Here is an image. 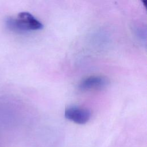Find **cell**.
Wrapping results in <instances>:
<instances>
[{"label": "cell", "instance_id": "1", "mask_svg": "<svg viewBox=\"0 0 147 147\" xmlns=\"http://www.w3.org/2000/svg\"><path fill=\"white\" fill-rule=\"evenodd\" d=\"M6 24L8 28L16 32L37 30L43 28L42 23L28 12L20 13L17 18H7Z\"/></svg>", "mask_w": 147, "mask_h": 147}, {"label": "cell", "instance_id": "2", "mask_svg": "<svg viewBox=\"0 0 147 147\" xmlns=\"http://www.w3.org/2000/svg\"><path fill=\"white\" fill-rule=\"evenodd\" d=\"M64 116L66 119L72 122L83 125L90 121L91 117V112L87 108L72 106L65 109Z\"/></svg>", "mask_w": 147, "mask_h": 147}, {"label": "cell", "instance_id": "3", "mask_svg": "<svg viewBox=\"0 0 147 147\" xmlns=\"http://www.w3.org/2000/svg\"><path fill=\"white\" fill-rule=\"evenodd\" d=\"M109 84V79L103 76H90L83 79L79 84V88L82 91H92L102 90Z\"/></svg>", "mask_w": 147, "mask_h": 147}, {"label": "cell", "instance_id": "4", "mask_svg": "<svg viewBox=\"0 0 147 147\" xmlns=\"http://www.w3.org/2000/svg\"><path fill=\"white\" fill-rule=\"evenodd\" d=\"M140 1H141L142 4L144 5V6L145 7H146V1H147V0H140Z\"/></svg>", "mask_w": 147, "mask_h": 147}]
</instances>
